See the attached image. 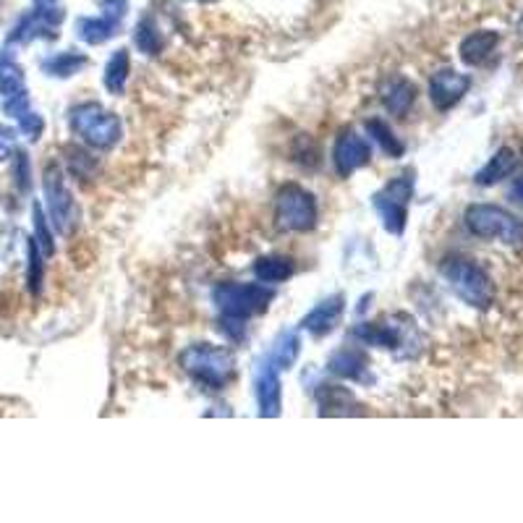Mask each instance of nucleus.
<instances>
[{"label":"nucleus","instance_id":"1","mask_svg":"<svg viewBox=\"0 0 523 523\" xmlns=\"http://www.w3.org/2000/svg\"><path fill=\"white\" fill-rule=\"evenodd\" d=\"M440 275L448 283V288L456 293L458 299L471 309H490L495 304V283L490 272L482 265H476L469 257H445L440 262Z\"/></svg>","mask_w":523,"mask_h":523},{"label":"nucleus","instance_id":"2","mask_svg":"<svg viewBox=\"0 0 523 523\" xmlns=\"http://www.w3.org/2000/svg\"><path fill=\"white\" fill-rule=\"evenodd\" d=\"M178 364L204 390H223L236 377V356L228 348L197 343L181 351Z\"/></svg>","mask_w":523,"mask_h":523},{"label":"nucleus","instance_id":"3","mask_svg":"<svg viewBox=\"0 0 523 523\" xmlns=\"http://www.w3.org/2000/svg\"><path fill=\"white\" fill-rule=\"evenodd\" d=\"M272 299L275 291L265 283H220L212 291V301L220 309V320L241 322V325H246L257 314H265Z\"/></svg>","mask_w":523,"mask_h":523},{"label":"nucleus","instance_id":"4","mask_svg":"<svg viewBox=\"0 0 523 523\" xmlns=\"http://www.w3.org/2000/svg\"><path fill=\"white\" fill-rule=\"evenodd\" d=\"M71 131L82 139L92 150H110L121 142L123 123L116 113H110L100 105V102H82L71 110L68 116Z\"/></svg>","mask_w":523,"mask_h":523},{"label":"nucleus","instance_id":"5","mask_svg":"<svg viewBox=\"0 0 523 523\" xmlns=\"http://www.w3.org/2000/svg\"><path fill=\"white\" fill-rule=\"evenodd\" d=\"M463 223L476 238L500 241L508 246L523 244V220L497 204H471L469 210L463 212Z\"/></svg>","mask_w":523,"mask_h":523},{"label":"nucleus","instance_id":"6","mask_svg":"<svg viewBox=\"0 0 523 523\" xmlns=\"http://www.w3.org/2000/svg\"><path fill=\"white\" fill-rule=\"evenodd\" d=\"M275 228L283 233H309L314 231L320 210L312 191L299 184H286L275 194Z\"/></svg>","mask_w":523,"mask_h":523},{"label":"nucleus","instance_id":"7","mask_svg":"<svg viewBox=\"0 0 523 523\" xmlns=\"http://www.w3.org/2000/svg\"><path fill=\"white\" fill-rule=\"evenodd\" d=\"M42 191H45V207H48L50 223L61 236H71L79 223V210H76V199L71 189L66 186L61 165L48 163L42 173Z\"/></svg>","mask_w":523,"mask_h":523},{"label":"nucleus","instance_id":"8","mask_svg":"<svg viewBox=\"0 0 523 523\" xmlns=\"http://www.w3.org/2000/svg\"><path fill=\"white\" fill-rule=\"evenodd\" d=\"M372 163V147L354 129H343L333 144V165L340 178L354 176L356 170Z\"/></svg>","mask_w":523,"mask_h":523},{"label":"nucleus","instance_id":"9","mask_svg":"<svg viewBox=\"0 0 523 523\" xmlns=\"http://www.w3.org/2000/svg\"><path fill=\"white\" fill-rule=\"evenodd\" d=\"M471 76L461 74L456 68H440L432 79H429V100L440 113L456 108L463 97L469 95Z\"/></svg>","mask_w":523,"mask_h":523},{"label":"nucleus","instance_id":"10","mask_svg":"<svg viewBox=\"0 0 523 523\" xmlns=\"http://www.w3.org/2000/svg\"><path fill=\"white\" fill-rule=\"evenodd\" d=\"M380 100L390 116L406 118L416 102V84L401 74H388L380 82Z\"/></svg>","mask_w":523,"mask_h":523},{"label":"nucleus","instance_id":"11","mask_svg":"<svg viewBox=\"0 0 523 523\" xmlns=\"http://www.w3.org/2000/svg\"><path fill=\"white\" fill-rule=\"evenodd\" d=\"M343 312H346V299L340 293H335V296L320 301L312 312L306 314L304 320H301V330H306L314 338H322V335L333 333V327L338 325Z\"/></svg>","mask_w":523,"mask_h":523},{"label":"nucleus","instance_id":"12","mask_svg":"<svg viewBox=\"0 0 523 523\" xmlns=\"http://www.w3.org/2000/svg\"><path fill=\"white\" fill-rule=\"evenodd\" d=\"M257 403L259 414L262 416H278L283 408V390H280V372L272 367L270 361L265 359V364L257 372Z\"/></svg>","mask_w":523,"mask_h":523},{"label":"nucleus","instance_id":"13","mask_svg":"<svg viewBox=\"0 0 523 523\" xmlns=\"http://www.w3.org/2000/svg\"><path fill=\"white\" fill-rule=\"evenodd\" d=\"M327 369L348 382H367L369 380V356L361 348H338L330 359Z\"/></svg>","mask_w":523,"mask_h":523},{"label":"nucleus","instance_id":"14","mask_svg":"<svg viewBox=\"0 0 523 523\" xmlns=\"http://www.w3.org/2000/svg\"><path fill=\"white\" fill-rule=\"evenodd\" d=\"M500 45V34L495 29H476L469 37H463L458 45V55L466 66H482Z\"/></svg>","mask_w":523,"mask_h":523},{"label":"nucleus","instance_id":"15","mask_svg":"<svg viewBox=\"0 0 523 523\" xmlns=\"http://www.w3.org/2000/svg\"><path fill=\"white\" fill-rule=\"evenodd\" d=\"M314 398H317L320 414H327V416L359 414V411H356L359 403H356L354 393H351L348 388H343V385H320L317 393H314Z\"/></svg>","mask_w":523,"mask_h":523},{"label":"nucleus","instance_id":"16","mask_svg":"<svg viewBox=\"0 0 523 523\" xmlns=\"http://www.w3.org/2000/svg\"><path fill=\"white\" fill-rule=\"evenodd\" d=\"M516 168H518L516 152L510 150V147H500V150H497L495 155L487 160V165L476 173L474 181L479 186H495V184H500V181H505V178L513 176Z\"/></svg>","mask_w":523,"mask_h":523},{"label":"nucleus","instance_id":"17","mask_svg":"<svg viewBox=\"0 0 523 523\" xmlns=\"http://www.w3.org/2000/svg\"><path fill=\"white\" fill-rule=\"evenodd\" d=\"M374 210L380 215L385 231L393 233V236H401L406 231V220H408V204L398 202V199L388 197L385 191H377L372 197Z\"/></svg>","mask_w":523,"mask_h":523},{"label":"nucleus","instance_id":"18","mask_svg":"<svg viewBox=\"0 0 523 523\" xmlns=\"http://www.w3.org/2000/svg\"><path fill=\"white\" fill-rule=\"evenodd\" d=\"M293 272H296V262L286 254H270V257L254 262V275H257L259 283H267V286L286 283L288 278H293Z\"/></svg>","mask_w":523,"mask_h":523},{"label":"nucleus","instance_id":"19","mask_svg":"<svg viewBox=\"0 0 523 523\" xmlns=\"http://www.w3.org/2000/svg\"><path fill=\"white\" fill-rule=\"evenodd\" d=\"M301 354V338L299 333H293V330H286V333H280L278 340L272 343V351L270 356H267V361H270L272 367L278 369V372H283V369H291L293 364H296V359H299Z\"/></svg>","mask_w":523,"mask_h":523},{"label":"nucleus","instance_id":"20","mask_svg":"<svg viewBox=\"0 0 523 523\" xmlns=\"http://www.w3.org/2000/svg\"><path fill=\"white\" fill-rule=\"evenodd\" d=\"M129 71H131L129 50H116V53L110 55L108 66H105V76H102V82H105V89H108L110 95H121L123 89H126Z\"/></svg>","mask_w":523,"mask_h":523},{"label":"nucleus","instance_id":"21","mask_svg":"<svg viewBox=\"0 0 523 523\" xmlns=\"http://www.w3.org/2000/svg\"><path fill=\"white\" fill-rule=\"evenodd\" d=\"M118 29L121 27H118L116 21L105 19L102 14L100 19H97V16H84V19L76 21V32H79V37H82L87 45H102V42H108Z\"/></svg>","mask_w":523,"mask_h":523},{"label":"nucleus","instance_id":"22","mask_svg":"<svg viewBox=\"0 0 523 523\" xmlns=\"http://www.w3.org/2000/svg\"><path fill=\"white\" fill-rule=\"evenodd\" d=\"M27 92V79H24V71H21L19 63L11 58V55L0 53V97L21 95Z\"/></svg>","mask_w":523,"mask_h":523},{"label":"nucleus","instance_id":"23","mask_svg":"<svg viewBox=\"0 0 523 523\" xmlns=\"http://www.w3.org/2000/svg\"><path fill=\"white\" fill-rule=\"evenodd\" d=\"M84 66H87V55L74 53V50H66V53H58L48 58V61H42V71L50 76H58V79H68V76L79 74Z\"/></svg>","mask_w":523,"mask_h":523},{"label":"nucleus","instance_id":"24","mask_svg":"<svg viewBox=\"0 0 523 523\" xmlns=\"http://www.w3.org/2000/svg\"><path fill=\"white\" fill-rule=\"evenodd\" d=\"M367 134L372 142L380 144L382 152H385L388 157H401L403 152H406V144L395 136V131L390 129L382 118H372V121H367Z\"/></svg>","mask_w":523,"mask_h":523},{"label":"nucleus","instance_id":"25","mask_svg":"<svg viewBox=\"0 0 523 523\" xmlns=\"http://www.w3.org/2000/svg\"><path fill=\"white\" fill-rule=\"evenodd\" d=\"M134 42H136V48L142 50L144 55L160 53V45H163V40H160V27H157V21L152 19V16H144V19L136 24Z\"/></svg>","mask_w":523,"mask_h":523},{"label":"nucleus","instance_id":"26","mask_svg":"<svg viewBox=\"0 0 523 523\" xmlns=\"http://www.w3.org/2000/svg\"><path fill=\"white\" fill-rule=\"evenodd\" d=\"M291 157H293V163H299L301 168H317V165L322 163L320 144L314 142L309 134L296 136V142H293V147H291Z\"/></svg>","mask_w":523,"mask_h":523},{"label":"nucleus","instance_id":"27","mask_svg":"<svg viewBox=\"0 0 523 523\" xmlns=\"http://www.w3.org/2000/svg\"><path fill=\"white\" fill-rule=\"evenodd\" d=\"M32 220H34V241L40 246V252L45 257H53L55 254V244H53V233L48 228V218H45V210L42 204L34 202L32 204Z\"/></svg>","mask_w":523,"mask_h":523},{"label":"nucleus","instance_id":"28","mask_svg":"<svg viewBox=\"0 0 523 523\" xmlns=\"http://www.w3.org/2000/svg\"><path fill=\"white\" fill-rule=\"evenodd\" d=\"M27 257H29V270H27L29 291L37 296V293L42 291V252H40V246H37V241H34V238H29Z\"/></svg>","mask_w":523,"mask_h":523},{"label":"nucleus","instance_id":"29","mask_svg":"<svg viewBox=\"0 0 523 523\" xmlns=\"http://www.w3.org/2000/svg\"><path fill=\"white\" fill-rule=\"evenodd\" d=\"M66 160H68V168H71V173L79 178H89L92 173L97 170V160L89 152L79 150V147H68L66 150Z\"/></svg>","mask_w":523,"mask_h":523},{"label":"nucleus","instance_id":"30","mask_svg":"<svg viewBox=\"0 0 523 523\" xmlns=\"http://www.w3.org/2000/svg\"><path fill=\"white\" fill-rule=\"evenodd\" d=\"M385 194L393 199H398V202L408 204L411 202V197H414V173H403V176H395L390 178L388 184H385Z\"/></svg>","mask_w":523,"mask_h":523},{"label":"nucleus","instance_id":"31","mask_svg":"<svg viewBox=\"0 0 523 523\" xmlns=\"http://www.w3.org/2000/svg\"><path fill=\"white\" fill-rule=\"evenodd\" d=\"M19 131L27 136V139L37 142L42 136V131H45V121H42V116H37L34 110H29L27 116L19 118Z\"/></svg>","mask_w":523,"mask_h":523},{"label":"nucleus","instance_id":"32","mask_svg":"<svg viewBox=\"0 0 523 523\" xmlns=\"http://www.w3.org/2000/svg\"><path fill=\"white\" fill-rule=\"evenodd\" d=\"M100 8H102V16L110 21H116L118 27L123 24L126 14H129V3H126V0H100Z\"/></svg>","mask_w":523,"mask_h":523},{"label":"nucleus","instance_id":"33","mask_svg":"<svg viewBox=\"0 0 523 523\" xmlns=\"http://www.w3.org/2000/svg\"><path fill=\"white\" fill-rule=\"evenodd\" d=\"M14 178H16V186H19L21 191H29V178H32V173H29V157L24 155V152H16V160H14Z\"/></svg>","mask_w":523,"mask_h":523},{"label":"nucleus","instance_id":"34","mask_svg":"<svg viewBox=\"0 0 523 523\" xmlns=\"http://www.w3.org/2000/svg\"><path fill=\"white\" fill-rule=\"evenodd\" d=\"M16 150V131L0 123V160H8Z\"/></svg>","mask_w":523,"mask_h":523},{"label":"nucleus","instance_id":"35","mask_svg":"<svg viewBox=\"0 0 523 523\" xmlns=\"http://www.w3.org/2000/svg\"><path fill=\"white\" fill-rule=\"evenodd\" d=\"M510 197H513V202L521 204L523 207V178H518L516 184H513V189H510Z\"/></svg>","mask_w":523,"mask_h":523},{"label":"nucleus","instance_id":"36","mask_svg":"<svg viewBox=\"0 0 523 523\" xmlns=\"http://www.w3.org/2000/svg\"><path fill=\"white\" fill-rule=\"evenodd\" d=\"M518 37L523 40V16H521V21H518Z\"/></svg>","mask_w":523,"mask_h":523}]
</instances>
